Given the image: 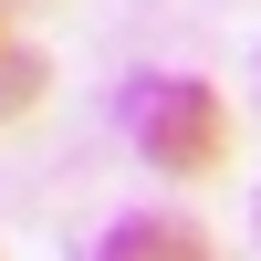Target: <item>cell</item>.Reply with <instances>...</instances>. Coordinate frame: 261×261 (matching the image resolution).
I'll return each mask as SVG.
<instances>
[{
    "label": "cell",
    "mask_w": 261,
    "mask_h": 261,
    "mask_svg": "<svg viewBox=\"0 0 261 261\" xmlns=\"http://www.w3.org/2000/svg\"><path fill=\"white\" fill-rule=\"evenodd\" d=\"M42 84H53V63H42V53H0V125H11V115H32V105H42Z\"/></svg>",
    "instance_id": "3"
},
{
    "label": "cell",
    "mask_w": 261,
    "mask_h": 261,
    "mask_svg": "<svg viewBox=\"0 0 261 261\" xmlns=\"http://www.w3.org/2000/svg\"><path fill=\"white\" fill-rule=\"evenodd\" d=\"M125 125H136L146 167H167V178H209V167L230 157V105H220V84H199V73H157V84H136Z\"/></svg>",
    "instance_id": "1"
},
{
    "label": "cell",
    "mask_w": 261,
    "mask_h": 261,
    "mask_svg": "<svg viewBox=\"0 0 261 261\" xmlns=\"http://www.w3.org/2000/svg\"><path fill=\"white\" fill-rule=\"evenodd\" d=\"M94 261H220V251H209V230H199V220L136 209V220H115V230H105V251H94Z\"/></svg>",
    "instance_id": "2"
}]
</instances>
